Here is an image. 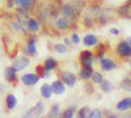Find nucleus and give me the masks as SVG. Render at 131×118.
<instances>
[{
  "label": "nucleus",
  "instance_id": "nucleus-19",
  "mask_svg": "<svg viewBox=\"0 0 131 118\" xmlns=\"http://www.w3.org/2000/svg\"><path fill=\"white\" fill-rule=\"evenodd\" d=\"M57 60L55 59H52V58H47L46 60H45V63H43V67H45L47 71H51V70H54V68H57Z\"/></svg>",
  "mask_w": 131,
  "mask_h": 118
},
{
  "label": "nucleus",
  "instance_id": "nucleus-11",
  "mask_svg": "<svg viewBox=\"0 0 131 118\" xmlns=\"http://www.w3.org/2000/svg\"><path fill=\"white\" fill-rule=\"evenodd\" d=\"M117 109L121 110V112H126V110L131 109V97H127L122 101H119L117 104Z\"/></svg>",
  "mask_w": 131,
  "mask_h": 118
},
{
  "label": "nucleus",
  "instance_id": "nucleus-18",
  "mask_svg": "<svg viewBox=\"0 0 131 118\" xmlns=\"http://www.w3.org/2000/svg\"><path fill=\"white\" fill-rule=\"evenodd\" d=\"M92 72H93L92 66H91V67H83V68L80 70V78L84 79V80L89 79V78L92 76Z\"/></svg>",
  "mask_w": 131,
  "mask_h": 118
},
{
  "label": "nucleus",
  "instance_id": "nucleus-1",
  "mask_svg": "<svg viewBox=\"0 0 131 118\" xmlns=\"http://www.w3.org/2000/svg\"><path fill=\"white\" fill-rule=\"evenodd\" d=\"M79 13H80V12H79V10L76 9L72 4H66V5L62 8V15H63V17L68 18L70 21L73 20V18H76Z\"/></svg>",
  "mask_w": 131,
  "mask_h": 118
},
{
  "label": "nucleus",
  "instance_id": "nucleus-37",
  "mask_svg": "<svg viewBox=\"0 0 131 118\" xmlns=\"http://www.w3.org/2000/svg\"><path fill=\"white\" fill-rule=\"evenodd\" d=\"M127 42H128V45H130V46H131V37H130V38H128V41H127Z\"/></svg>",
  "mask_w": 131,
  "mask_h": 118
},
{
  "label": "nucleus",
  "instance_id": "nucleus-24",
  "mask_svg": "<svg viewBox=\"0 0 131 118\" xmlns=\"http://www.w3.org/2000/svg\"><path fill=\"white\" fill-rule=\"evenodd\" d=\"M89 106H84V108H81L79 110V117L80 118H85V117H88L89 115Z\"/></svg>",
  "mask_w": 131,
  "mask_h": 118
},
{
  "label": "nucleus",
  "instance_id": "nucleus-10",
  "mask_svg": "<svg viewBox=\"0 0 131 118\" xmlns=\"http://www.w3.org/2000/svg\"><path fill=\"white\" fill-rule=\"evenodd\" d=\"M101 68L105 71H110L113 68H115V62L112 59H107V58H101Z\"/></svg>",
  "mask_w": 131,
  "mask_h": 118
},
{
  "label": "nucleus",
  "instance_id": "nucleus-7",
  "mask_svg": "<svg viewBox=\"0 0 131 118\" xmlns=\"http://www.w3.org/2000/svg\"><path fill=\"white\" fill-rule=\"evenodd\" d=\"M62 81L66 85H68V87H73L76 83V78L72 72H63L62 73Z\"/></svg>",
  "mask_w": 131,
  "mask_h": 118
},
{
  "label": "nucleus",
  "instance_id": "nucleus-20",
  "mask_svg": "<svg viewBox=\"0 0 131 118\" xmlns=\"http://www.w3.org/2000/svg\"><path fill=\"white\" fill-rule=\"evenodd\" d=\"M100 87H101V89H102L105 93H110V92L113 91V84H112L110 81H107V80H104V79H102V81L100 83Z\"/></svg>",
  "mask_w": 131,
  "mask_h": 118
},
{
  "label": "nucleus",
  "instance_id": "nucleus-27",
  "mask_svg": "<svg viewBox=\"0 0 131 118\" xmlns=\"http://www.w3.org/2000/svg\"><path fill=\"white\" fill-rule=\"evenodd\" d=\"M55 51L57 52H59V54H64L66 51H67V49H66V46L64 45H60V44H58V45H55Z\"/></svg>",
  "mask_w": 131,
  "mask_h": 118
},
{
  "label": "nucleus",
  "instance_id": "nucleus-13",
  "mask_svg": "<svg viewBox=\"0 0 131 118\" xmlns=\"http://www.w3.org/2000/svg\"><path fill=\"white\" fill-rule=\"evenodd\" d=\"M28 29L33 33H37L39 30V24L36 18H28Z\"/></svg>",
  "mask_w": 131,
  "mask_h": 118
},
{
  "label": "nucleus",
  "instance_id": "nucleus-33",
  "mask_svg": "<svg viewBox=\"0 0 131 118\" xmlns=\"http://www.w3.org/2000/svg\"><path fill=\"white\" fill-rule=\"evenodd\" d=\"M15 5V0H7V8H12Z\"/></svg>",
  "mask_w": 131,
  "mask_h": 118
},
{
  "label": "nucleus",
  "instance_id": "nucleus-8",
  "mask_svg": "<svg viewBox=\"0 0 131 118\" xmlns=\"http://www.w3.org/2000/svg\"><path fill=\"white\" fill-rule=\"evenodd\" d=\"M4 76H5L7 81H9V83H15V81H17L16 70H15L12 66H10V67H7V68L4 70Z\"/></svg>",
  "mask_w": 131,
  "mask_h": 118
},
{
  "label": "nucleus",
  "instance_id": "nucleus-28",
  "mask_svg": "<svg viewBox=\"0 0 131 118\" xmlns=\"http://www.w3.org/2000/svg\"><path fill=\"white\" fill-rule=\"evenodd\" d=\"M52 117H57L59 114V105L55 104V105H52V108H51V113H50Z\"/></svg>",
  "mask_w": 131,
  "mask_h": 118
},
{
  "label": "nucleus",
  "instance_id": "nucleus-26",
  "mask_svg": "<svg viewBox=\"0 0 131 118\" xmlns=\"http://www.w3.org/2000/svg\"><path fill=\"white\" fill-rule=\"evenodd\" d=\"M73 112H75V108H73V106H71V108L66 109L62 115H63L64 118H72V117H73Z\"/></svg>",
  "mask_w": 131,
  "mask_h": 118
},
{
  "label": "nucleus",
  "instance_id": "nucleus-2",
  "mask_svg": "<svg viewBox=\"0 0 131 118\" xmlns=\"http://www.w3.org/2000/svg\"><path fill=\"white\" fill-rule=\"evenodd\" d=\"M117 54L119 57H123V58H127V57H131V46L128 45L127 41H121L117 46Z\"/></svg>",
  "mask_w": 131,
  "mask_h": 118
},
{
  "label": "nucleus",
  "instance_id": "nucleus-35",
  "mask_svg": "<svg viewBox=\"0 0 131 118\" xmlns=\"http://www.w3.org/2000/svg\"><path fill=\"white\" fill-rule=\"evenodd\" d=\"M125 17H126V18H131V7L128 8V10H127V13L125 15Z\"/></svg>",
  "mask_w": 131,
  "mask_h": 118
},
{
  "label": "nucleus",
  "instance_id": "nucleus-4",
  "mask_svg": "<svg viewBox=\"0 0 131 118\" xmlns=\"http://www.w3.org/2000/svg\"><path fill=\"white\" fill-rule=\"evenodd\" d=\"M39 80V76L36 73H25L23 75V78H21V81H23L24 85H28V87H31V85L37 84Z\"/></svg>",
  "mask_w": 131,
  "mask_h": 118
},
{
  "label": "nucleus",
  "instance_id": "nucleus-5",
  "mask_svg": "<svg viewBox=\"0 0 131 118\" xmlns=\"http://www.w3.org/2000/svg\"><path fill=\"white\" fill-rule=\"evenodd\" d=\"M80 62L83 64V67H91L92 66V62H93V54L91 51L85 50V51H81L80 54Z\"/></svg>",
  "mask_w": 131,
  "mask_h": 118
},
{
  "label": "nucleus",
  "instance_id": "nucleus-30",
  "mask_svg": "<svg viewBox=\"0 0 131 118\" xmlns=\"http://www.w3.org/2000/svg\"><path fill=\"white\" fill-rule=\"evenodd\" d=\"M10 26H12L13 30H21V25L18 23V20L17 21H12V23H10Z\"/></svg>",
  "mask_w": 131,
  "mask_h": 118
},
{
  "label": "nucleus",
  "instance_id": "nucleus-6",
  "mask_svg": "<svg viewBox=\"0 0 131 118\" xmlns=\"http://www.w3.org/2000/svg\"><path fill=\"white\" fill-rule=\"evenodd\" d=\"M43 109H45V106H43L42 102H37V105H34L33 108L26 113L28 117H38L43 113Z\"/></svg>",
  "mask_w": 131,
  "mask_h": 118
},
{
  "label": "nucleus",
  "instance_id": "nucleus-36",
  "mask_svg": "<svg viewBox=\"0 0 131 118\" xmlns=\"http://www.w3.org/2000/svg\"><path fill=\"white\" fill-rule=\"evenodd\" d=\"M64 41H66V45H70V44H71V41H70L68 38H66Z\"/></svg>",
  "mask_w": 131,
  "mask_h": 118
},
{
  "label": "nucleus",
  "instance_id": "nucleus-14",
  "mask_svg": "<svg viewBox=\"0 0 131 118\" xmlns=\"http://www.w3.org/2000/svg\"><path fill=\"white\" fill-rule=\"evenodd\" d=\"M5 104H7L8 110H12V109H15V106L17 104V100H16V97L13 94H8L5 97Z\"/></svg>",
  "mask_w": 131,
  "mask_h": 118
},
{
  "label": "nucleus",
  "instance_id": "nucleus-12",
  "mask_svg": "<svg viewBox=\"0 0 131 118\" xmlns=\"http://www.w3.org/2000/svg\"><path fill=\"white\" fill-rule=\"evenodd\" d=\"M51 94H52V88H51V85L43 84L42 87H41V96H42V97H45V99H50Z\"/></svg>",
  "mask_w": 131,
  "mask_h": 118
},
{
  "label": "nucleus",
  "instance_id": "nucleus-21",
  "mask_svg": "<svg viewBox=\"0 0 131 118\" xmlns=\"http://www.w3.org/2000/svg\"><path fill=\"white\" fill-rule=\"evenodd\" d=\"M121 87H122V89H125V91H127V92H131V79H125V80H122Z\"/></svg>",
  "mask_w": 131,
  "mask_h": 118
},
{
  "label": "nucleus",
  "instance_id": "nucleus-15",
  "mask_svg": "<svg viewBox=\"0 0 131 118\" xmlns=\"http://www.w3.org/2000/svg\"><path fill=\"white\" fill-rule=\"evenodd\" d=\"M55 25H57V28L58 29H67L68 26H70V20L68 18H66V17H62V18H58L57 21H55Z\"/></svg>",
  "mask_w": 131,
  "mask_h": 118
},
{
  "label": "nucleus",
  "instance_id": "nucleus-17",
  "mask_svg": "<svg viewBox=\"0 0 131 118\" xmlns=\"http://www.w3.org/2000/svg\"><path fill=\"white\" fill-rule=\"evenodd\" d=\"M83 41H84V45L85 46H94L97 44V38L93 34H86Z\"/></svg>",
  "mask_w": 131,
  "mask_h": 118
},
{
  "label": "nucleus",
  "instance_id": "nucleus-22",
  "mask_svg": "<svg viewBox=\"0 0 131 118\" xmlns=\"http://www.w3.org/2000/svg\"><path fill=\"white\" fill-rule=\"evenodd\" d=\"M28 10H29V9H26L25 7L18 5V8L16 9V12H17V16H24V17L26 18V17H28Z\"/></svg>",
  "mask_w": 131,
  "mask_h": 118
},
{
  "label": "nucleus",
  "instance_id": "nucleus-9",
  "mask_svg": "<svg viewBox=\"0 0 131 118\" xmlns=\"http://www.w3.org/2000/svg\"><path fill=\"white\" fill-rule=\"evenodd\" d=\"M51 88H52V93H57V94H63L66 91V84L62 80H55L51 84Z\"/></svg>",
  "mask_w": 131,
  "mask_h": 118
},
{
  "label": "nucleus",
  "instance_id": "nucleus-3",
  "mask_svg": "<svg viewBox=\"0 0 131 118\" xmlns=\"http://www.w3.org/2000/svg\"><path fill=\"white\" fill-rule=\"evenodd\" d=\"M26 66H29V59L26 57H16L12 60V67L17 71H21L23 68H25Z\"/></svg>",
  "mask_w": 131,
  "mask_h": 118
},
{
  "label": "nucleus",
  "instance_id": "nucleus-29",
  "mask_svg": "<svg viewBox=\"0 0 131 118\" xmlns=\"http://www.w3.org/2000/svg\"><path fill=\"white\" fill-rule=\"evenodd\" d=\"M88 117H91V118H100L101 117V112L98 110V109L92 110V112H89V115Z\"/></svg>",
  "mask_w": 131,
  "mask_h": 118
},
{
  "label": "nucleus",
  "instance_id": "nucleus-23",
  "mask_svg": "<svg viewBox=\"0 0 131 118\" xmlns=\"http://www.w3.org/2000/svg\"><path fill=\"white\" fill-rule=\"evenodd\" d=\"M92 80L94 81V83H97V84H100L101 81H102V75L100 73V72H92Z\"/></svg>",
  "mask_w": 131,
  "mask_h": 118
},
{
  "label": "nucleus",
  "instance_id": "nucleus-38",
  "mask_svg": "<svg viewBox=\"0 0 131 118\" xmlns=\"http://www.w3.org/2000/svg\"><path fill=\"white\" fill-rule=\"evenodd\" d=\"M130 67H131V62H130Z\"/></svg>",
  "mask_w": 131,
  "mask_h": 118
},
{
  "label": "nucleus",
  "instance_id": "nucleus-25",
  "mask_svg": "<svg viewBox=\"0 0 131 118\" xmlns=\"http://www.w3.org/2000/svg\"><path fill=\"white\" fill-rule=\"evenodd\" d=\"M131 7V0H128L127 2V4L126 5H123L122 8H119V10H118V13L121 15V16H125L126 13H127V10H128V8Z\"/></svg>",
  "mask_w": 131,
  "mask_h": 118
},
{
  "label": "nucleus",
  "instance_id": "nucleus-16",
  "mask_svg": "<svg viewBox=\"0 0 131 118\" xmlns=\"http://www.w3.org/2000/svg\"><path fill=\"white\" fill-rule=\"evenodd\" d=\"M24 51H25V54H26V55H29V57H34V55L37 54V50H36L34 44H29V42L25 45Z\"/></svg>",
  "mask_w": 131,
  "mask_h": 118
},
{
  "label": "nucleus",
  "instance_id": "nucleus-31",
  "mask_svg": "<svg viewBox=\"0 0 131 118\" xmlns=\"http://www.w3.org/2000/svg\"><path fill=\"white\" fill-rule=\"evenodd\" d=\"M72 42H73V44H79V42H80V37L78 36V34H76V33H73L72 34Z\"/></svg>",
  "mask_w": 131,
  "mask_h": 118
},
{
  "label": "nucleus",
  "instance_id": "nucleus-34",
  "mask_svg": "<svg viewBox=\"0 0 131 118\" xmlns=\"http://www.w3.org/2000/svg\"><path fill=\"white\" fill-rule=\"evenodd\" d=\"M110 33H112V34H114V36H117V34L119 33V30H118V29H115V28H113V29H110Z\"/></svg>",
  "mask_w": 131,
  "mask_h": 118
},
{
  "label": "nucleus",
  "instance_id": "nucleus-32",
  "mask_svg": "<svg viewBox=\"0 0 131 118\" xmlns=\"http://www.w3.org/2000/svg\"><path fill=\"white\" fill-rule=\"evenodd\" d=\"M85 91H86V93H89V94H92L93 93V87H92V85H86V87H85Z\"/></svg>",
  "mask_w": 131,
  "mask_h": 118
}]
</instances>
